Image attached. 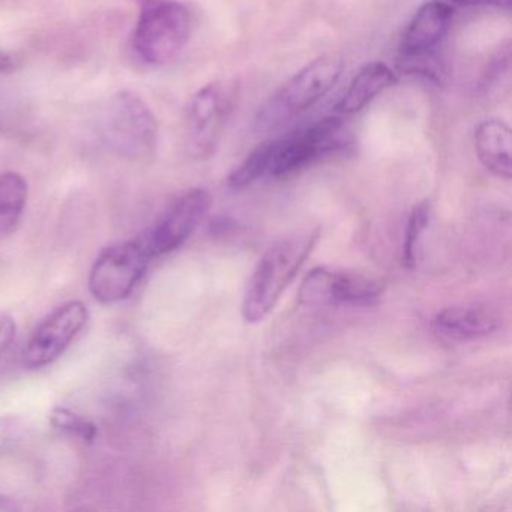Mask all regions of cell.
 I'll return each mask as SVG.
<instances>
[{
  "instance_id": "2e32d148",
  "label": "cell",
  "mask_w": 512,
  "mask_h": 512,
  "mask_svg": "<svg viewBox=\"0 0 512 512\" xmlns=\"http://www.w3.org/2000/svg\"><path fill=\"white\" fill-rule=\"evenodd\" d=\"M272 151H274V139L260 143L256 149L250 152L247 158L230 173L229 187L233 190H244L251 187L260 179L269 175L271 167Z\"/></svg>"
},
{
  "instance_id": "277c9868",
  "label": "cell",
  "mask_w": 512,
  "mask_h": 512,
  "mask_svg": "<svg viewBox=\"0 0 512 512\" xmlns=\"http://www.w3.org/2000/svg\"><path fill=\"white\" fill-rule=\"evenodd\" d=\"M100 131L104 143L121 157L143 160L157 149V119L148 104L133 92H121L110 100Z\"/></svg>"
},
{
  "instance_id": "4fadbf2b",
  "label": "cell",
  "mask_w": 512,
  "mask_h": 512,
  "mask_svg": "<svg viewBox=\"0 0 512 512\" xmlns=\"http://www.w3.org/2000/svg\"><path fill=\"white\" fill-rule=\"evenodd\" d=\"M434 328L446 340L473 341L496 331L497 319L481 307H454L437 314Z\"/></svg>"
},
{
  "instance_id": "8992f818",
  "label": "cell",
  "mask_w": 512,
  "mask_h": 512,
  "mask_svg": "<svg viewBox=\"0 0 512 512\" xmlns=\"http://www.w3.org/2000/svg\"><path fill=\"white\" fill-rule=\"evenodd\" d=\"M152 257L139 238L110 245L101 251L89 274V290L97 301H124L145 277Z\"/></svg>"
},
{
  "instance_id": "7a4b0ae2",
  "label": "cell",
  "mask_w": 512,
  "mask_h": 512,
  "mask_svg": "<svg viewBox=\"0 0 512 512\" xmlns=\"http://www.w3.org/2000/svg\"><path fill=\"white\" fill-rule=\"evenodd\" d=\"M134 49L143 61L163 65L179 55L193 34L190 10L176 0H139Z\"/></svg>"
},
{
  "instance_id": "5b68a950",
  "label": "cell",
  "mask_w": 512,
  "mask_h": 512,
  "mask_svg": "<svg viewBox=\"0 0 512 512\" xmlns=\"http://www.w3.org/2000/svg\"><path fill=\"white\" fill-rule=\"evenodd\" d=\"M239 92L241 83L232 77L209 83L194 95L185 118V142L191 157L205 160L215 154Z\"/></svg>"
},
{
  "instance_id": "30bf717a",
  "label": "cell",
  "mask_w": 512,
  "mask_h": 512,
  "mask_svg": "<svg viewBox=\"0 0 512 512\" xmlns=\"http://www.w3.org/2000/svg\"><path fill=\"white\" fill-rule=\"evenodd\" d=\"M382 295L377 281L353 272L316 268L305 277L299 301L311 307H365Z\"/></svg>"
},
{
  "instance_id": "3957f363",
  "label": "cell",
  "mask_w": 512,
  "mask_h": 512,
  "mask_svg": "<svg viewBox=\"0 0 512 512\" xmlns=\"http://www.w3.org/2000/svg\"><path fill=\"white\" fill-rule=\"evenodd\" d=\"M352 145L343 119L338 116L322 119L304 130L274 139L268 176L286 178L295 175L323 158L344 154Z\"/></svg>"
},
{
  "instance_id": "7c38bea8",
  "label": "cell",
  "mask_w": 512,
  "mask_h": 512,
  "mask_svg": "<svg viewBox=\"0 0 512 512\" xmlns=\"http://www.w3.org/2000/svg\"><path fill=\"white\" fill-rule=\"evenodd\" d=\"M512 137L508 125L499 119L481 122L475 131V151L485 169L503 179H511Z\"/></svg>"
},
{
  "instance_id": "d6986e66",
  "label": "cell",
  "mask_w": 512,
  "mask_h": 512,
  "mask_svg": "<svg viewBox=\"0 0 512 512\" xmlns=\"http://www.w3.org/2000/svg\"><path fill=\"white\" fill-rule=\"evenodd\" d=\"M17 325L13 317L0 314V359L7 355L16 340Z\"/></svg>"
},
{
  "instance_id": "6da1fadb",
  "label": "cell",
  "mask_w": 512,
  "mask_h": 512,
  "mask_svg": "<svg viewBox=\"0 0 512 512\" xmlns=\"http://www.w3.org/2000/svg\"><path fill=\"white\" fill-rule=\"evenodd\" d=\"M319 239L317 232L298 233L275 242L260 259L242 302L245 322H262L274 310Z\"/></svg>"
},
{
  "instance_id": "5bb4252c",
  "label": "cell",
  "mask_w": 512,
  "mask_h": 512,
  "mask_svg": "<svg viewBox=\"0 0 512 512\" xmlns=\"http://www.w3.org/2000/svg\"><path fill=\"white\" fill-rule=\"evenodd\" d=\"M395 82L397 77L388 65L371 62L353 77L335 110L340 115H355L365 109L377 95L394 86Z\"/></svg>"
},
{
  "instance_id": "9a60e30c",
  "label": "cell",
  "mask_w": 512,
  "mask_h": 512,
  "mask_svg": "<svg viewBox=\"0 0 512 512\" xmlns=\"http://www.w3.org/2000/svg\"><path fill=\"white\" fill-rule=\"evenodd\" d=\"M28 200V184L19 173L0 175V235H7L19 224Z\"/></svg>"
},
{
  "instance_id": "ac0fdd59",
  "label": "cell",
  "mask_w": 512,
  "mask_h": 512,
  "mask_svg": "<svg viewBox=\"0 0 512 512\" xmlns=\"http://www.w3.org/2000/svg\"><path fill=\"white\" fill-rule=\"evenodd\" d=\"M50 422L58 430L65 431L71 436L79 437L85 442H94L97 439L98 428L94 422L88 421L83 416L65 409V407H56L50 415Z\"/></svg>"
},
{
  "instance_id": "ba28073f",
  "label": "cell",
  "mask_w": 512,
  "mask_h": 512,
  "mask_svg": "<svg viewBox=\"0 0 512 512\" xmlns=\"http://www.w3.org/2000/svg\"><path fill=\"white\" fill-rule=\"evenodd\" d=\"M211 203V194L203 188H193L176 199L157 223L139 236L149 256H164L184 245L208 214Z\"/></svg>"
},
{
  "instance_id": "9c48e42d",
  "label": "cell",
  "mask_w": 512,
  "mask_h": 512,
  "mask_svg": "<svg viewBox=\"0 0 512 512\" xmlns=\"http://www.w3.org/2000/svg\"><path fill=\"white\" fill-rule=\"evenodd\" d=\"M89 320V310L83 302L70 301L49 314L35 329L23 352V365L28 370H40L64 355Z\"/></svg>"
},
{
  "instance_id": "ffe728a7",
  "label": "cell",
  "mask_w": 512,
  "mask_h": 512,
  "mask_svg": "<svg viewBox=\"0 0 512 512\" xmlns=\"http://www.w3.org/2000/svg\"><path fill=\"white\" fill-rule=\"evenodd\" d=\"M455 4L464 5V7H478V5H493L500 10L508 11L511 8V0H452Z\"/></svg>"
},
{
  "instance_id": "8fae6325",
  "label": "cell",
  "mask_w": 512,
  "mask_h": 512,
  "mask_svg": "<svg viewBox=\"0 0 512 512\" xmlns=\"http://www.w3.org/2000/svg\"><path fill=\"white\" fill-rule=\"evenodd\" d=\"M452 17L454 10L442 0H430L416 11L401 38L400 61L403 68L421 71L431 61L451 29Z\"/></svg>"
},
{
  "instance_id": "e0dca14e",
  "label": "cell",
  "mask_w": 512,
  "mask_h": 512,
  "mask_svg": "<svg viewBox=\"0 0 512 512\" xmlns=\"http://www.w3.org/2000/svg\"><path fill=\"white\" fill-rule=\"evenodd\" d=\"M430 221V205L421 203L413 209L407 221L406 238L403 244V263L407 269H413L418 259V244L422 233L427 229Z\"/></svg>"
},
{
  "instance_id": "44dd1931",
  "label": "cell",
  "mask_w": 512,
  "mask_h": 512,
  "mask_svg": "<svg viewBox=\"0 0 512 512\" xmlns=\"http://www.w3.org/2000/svg\"><path fill=\"white\" fill-rule=\"evenodd\" d=\"M17 62L16 56L10 55V53L0 52V73H11L16 70Z\"/></svg>"
},
{
  "instance_id": "52a82bcc",
  "label": "cell",
  "mask_w": 512,
  "mask_h": 512,
  "mask_svg": "<svg viewBox=\"0 0 512 512\" xmlns=\"http://www.w3.org/2000/svg\"><path fill=\"white\" fill-rule=\"evenodd\" d=\"M343 68V59L335 55L322 56L305 65L281 86L280 91L263 109L262 119L265 124H278L311 109L334 88Z\"/></svg>"
}]
</instances>
